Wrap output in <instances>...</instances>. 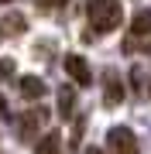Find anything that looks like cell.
Listing matches in <instances>:
<instances>
[{"instance_id":"1","label":"cell","mask_w":151,"mask_h":154,"mask_svg":"<svg viewBox=\"0 0 151 154\" xmlns=\"http://www.w3.org/2000/svg\"><path fill=\"white\" fill-rule=\"evenodd\" d=\"M86 14H90L93 31H113L124 21V7L117 0H90L86 4Z\"/></svg>"},{"instance_id":"5","label":"cell","mask_w":151,"mask_h":154,"mask_svg":"<svg viewBox=\"0 0 151 154\" xmlns=\"http://www.w3.org/2000/svg\"><path fill=\"white\" fill-rule=\"evenodd\" d=\"M41 123H45V110H28V113H21V120H17V137L31 140L34 134H38Z\"/></svg>"},{"instance_id":"4","label":"cell","mask_w":151,"mask_h":154,"mask_svg":"<svg viewBox=\"0 0 151 154\" xmlns=\"http://www.w3.org/2000/svg\"><path fill=\"white\" fill-rule=\"evenodd\" d=\"M65 72H69V79H76V86H90L93 82V72H90L83 55H65Z\"/></svg>"},{"instance_id":"10","label":"cell","mask_w":151,"mask_h":154,"mask_svg":"<svg viewBox=\"0 0 151 154\" xmlns=\"http://www.w3.org/2000/svg\"><path fill=\"white\" fill-rule=\"evenodd\" d=\"M4 28H11V34H21L24 28H28V21H24V17H17V14H11V17L4 21Z\"/></svg>"},{"instance_id":"14","label":"cell","mask_w":151,"mask_h":154,"mask_svg":"<svg viewBox=\"0 0 151 154\" xmlns=\"http://www.w3.org/2000/svg\"><path fill=\"white\" fill-rule=\"evenodd\" d=\"M83 154H103V151H100V147H86Z\"/></svg>"},{"instance_id":"12","label":"cell","mask_w":151,"mask_h":154,"mask_svg":"<svg viewBox=\"0 0 151 154\" xmlns=\"http://www.w3.org/2000/svg\"><path fill=\"white\" fill-rule=\"evenodd\" d=\"M41 7H62V4H69V0H38Z\"/></svg>"},{"instance_id":"7","label":"cell","mask_w":151,"mask_h":154,"mask_svg":"<svg viewBox=\"0 0 151 154\" xmlns=\"http://www.w3.org/2000/svg\"><path fill=\"white\" fill-rule=\"evenodd\" d=\"M34 151H38V154H58L62 151V137L55 130H48L45 137H38V147H34Z\"/></svg>"},{"instance_id":"2","label":"cell","mask_w":151,"mask_h":154,"mask_svg":"<svg viewBox=\"0 0 151 154\" xmlns=\"http://www.w3.org/2000/svg\"><path fill=\"white\" fill-rule=\"evenodd\" d=\"M106 140H110V151L113 154H141L137 151V137L131 127H113L110 134H106Z\"/></svg>"},{"instance_id":"13","label":"cell","mask_w":151,"mask_h":154,"mask_svg":"<svg viewBox=\"0 0 151 154\" xmlns=\"http://www.w3.org/2000/svg\"><path fill=\"white\" fill-rule=\"evenodd\" d=\"M0 116H7V99L0 96Z\"/></svg>"},{"instance_id":"6","label":"cell","mask_w":151,"mask_h":154,"mask_svg":"<svg viewBox=\"0 0 151 154\" xmlns=\"http://www.w3.org/2000/svg\"><path fill=\"white\" fill-rule=\"evenodd\" d=\"M17 93H21L24 99H41L45 96V82H41L38 75H21L17 79Z\"/></svg>"},{"instance_id":"15","label":"cell","mask_w":151,"mask_h":154,"mask_svg":"<svg viewBox=\"0 0 151 154\" xmlns=\"http://www.w3.org/2000/svg\"><path fill=\"white\" fill-rule=\"evenodd\" d=\"M0 4H11V0H0Z\"/></svg>"},{"instance_id":"8","label":"cell","mask_w":151,"mask_h":154,"mask_svg":"<svg viewBox=\"0 0 151 154\" xmlns=\"http://www.w3.org/2000/svg\"><path fill=\"white\" fill-rule=\"evenodd\" d=\"M131 34H137V38H148L151 34V11H141L134 21H131Z\"/></svg>"},{"instance_id":"9","label":"cell","mask_w":151,"mask_h":154,"mask_svg":"<svg viewBox=\"0 0 151 154\" xmlns=\"http://www.w3.org/2000/svg\"><path fill=\"white\" fill-rule=\"evenodd\" d=\"M72 103H76V89L65 86L58 93V116H72Z\"/></svg>"},{"instance_id":"11","label":"cell","mask_w":151,"mask_h":154,"mask_svg":"<svg viewBox=\"0 0 151 154\" xmlns=\"http://www.w3.org/2000/svg\"><path fill=\"white\" fill-rule=\"evenodd\" d=\"M11 72H14V62L4 58V62H0V75H11Z\"/></svg>"},{"instance_id":"3","label":"cell","mask_w":151,"mask_h":154,"mask_svg":"<svg viewBox=\"0 0 151 154\" xmlns=\"http://www.w3.org/2000/svg\"><path fill=\"white\" fill-rule=\"evenodd\" d=\"M103 103L106 106H120L124 103V82H120V75L113 69L103 72Z\"/></svg>"}]
</instances>
